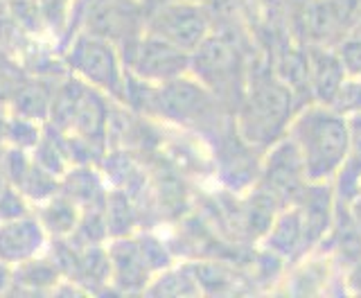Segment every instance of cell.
<instances>
[{
	"instance_id": "obj_29",
	"label": "cell",
	"mask_w": 361,
	"mask_h": 298,
	"mask_svg": "<svg viewBox=\"0 0 361 298\" xmlns=\"http://www.w3.org/2000/svg\"><path fill=\"white\" fill-rule=\"evenodd\" d=\"M353 34H355V37H359V39H361V18H359V23H357V28H355V32H353Z\"/></svg>"
},
{
	"instance_id": "obj_7",
	"label": "cell",
	"mask_w": 361,
	"mask_h": 298,
	"mask_svg": "<svg viewBox=\"0 0 361 298\" xmlns=\"http://www.w3.org/2000/svg\"><path fill=\"white\" fill-rule=\"evenodd\" d=\"M361 18V0H312L307 9V32L314 45L334 48L355 32Z\"/></svg>"
},
{
	"instance_id": "obj_26",
	"label": "cell",
	"mask_w": 361,
	"mask_h": 298,
	"mask_svg": "<svg viewBox=\"0 0 361 298\" xmlns=\"http://www.w3.org/2000/svg\"><path fill=\"white\" fill-rule=\"evenodd\" d=\"M25 68L20 64H7L0 66V107H9L11 97L16 93V86L20 84V79L25 77Z\"/></svg>"
},
{
	"instance_id": "obj_14",
	"label": "cell",
	"mask_w": 361,
	"mask_h": 298,
	"mask_svg": "<svg viewBox=\"0 0 361 298\" xmlns=\"http://www.w3.org/2000/svg\"><path fill=\"white\" fill-rule=\"evenodd\" d=\"M61 77H48V75H32L25 73L16 86V93L9 102V111L23 118H32L39 122H48L50 118V107H52V95L56 82Z\"/></svg>"
},
{
	"instance_id": "obj_21",
	"label": "cell",
	"mask_w": 361,
	"mask_h": 298,
	"mask_svg": "<svg viewBox=\"0 0 361 298\" xmlns=\"http://www.w3.org/2000/svg\"><path fill=\"white\" fill-rule=\"evenodd\" d=\"M45 131V122L32 120V118H23L16 113L9 111V120H7V136H5V145L7 147H16L23 152H34V147L39 145Z\"/></svg>"
},
{
	"instance_id": "obj_2",
	"label": "cell",
	"mask_w": 361,
	"mask_h": 298,
	"mask_svg": "<svg viewBox=\"0 0 361 298\" xmlns=\"http://www.w3.org/2000/svg\"><path fill=\"white\" fill-rule=\"evenodd\" d=\"M61 59L66 71L111 100L122 102L127 88V66H124L118 43L104 37L79 30L63 45Z\"/></svg>"
},
{
	"instance_id": "obj_17",
	"label": "cell",
	"mask_w": 361,
	"mask_h": 298,
	"mask_svg": "<svg viewBox=\"0 0 361 298\" xmlns=\"http://www.w3.org/2000/svg\"><path fill=\"white\" fill-rule=\"evenodd\" d=\"M61 280L63 273L59 265L54 262V258H45L43 254L14 265V290L54 292L61 285Z\"/></svg>"
},
{
	"instance_id": "obj_10",
	"label": "cell",
	"mask_w": 361,
	"mask_h": 298,
	"mask_svg": "<svg viewBox=\"0 0 361 298\" xmlns=\"http://www.w3.org/2000/svg\"><path fill=\"white\" fill-rule=\"evenodd\" d=\"M106 251L111 260V285L116 287V292L145 294L154 273L145 265L138 237H113L106 242Z\"/></svg>"
},
{
	"instance_id": "obj_15",
	"label": "cell",
	"mask_w": 361,
	"mask_h": 298,
	"mask_svg": "<svg viewBox=\"0 0 361 298\" xmlns=\"http://www.w3.org/2000/svg\"><path fill=\"white\" fill-rule=\"evenodd\" d=\"M32 213L37 215V220L41 222L50 239L73 237L79 226V220H82V208L71 197H66L61 190L52 194L50 199L41 201Z\"/></svg>"
},
{
	"instance_id": "obj_18",
	"label": "cell",
	"mask_w": 361,
	"mask_h": 298,
	"mask_svg": "<svg viewBox=\"0 0 361 298\" xmlns=\"http://www.w3.org/2000/svg\"><path fill=\"white\" fill-rule=\"evenodd\" d=\"M104 217H106L109 239L135 235V228H138V208L133 205L127 190L122 188L109 190Z\"/></svg>"
},
{
	"instance_id": "obj_1",
	"label": "cell",
	"mask_w": 361,
	"mask_h": 298,
	"mask_svg": "<svg viewBox=\"0 0 361 298\" xmlns=\"http://www.w3.org/2000/svg\"><path fill=\"white\" fill-rule=\"evenodd\" d=\"M287 136L298 149L310 183L334 181L350 149V118L332 107L314 105L291 120Z\"/></svg>"
},
{
	"instance_id": "obj_8",
	"label": "cell",
	"mask_w": 361,
	"mask_h": 298,
	"mask_svg": "<svg viewBox=\"0 0 361 298\" xmlns=\"http://www.w3.org/2000/svg\"><path fill=\"white\" fill-rule=\"evenodd\" d=\"M235 73L237 50L231 41L217 37L214 32L190 54V75L197 77L214 97L217 93H224V88L233 86Z\"/></svg>"
},
{
	"instance_id": "obj_19",
	"label": "cell",
	"mask_w": 361,
	"mask_h": 298,
	"mask_svg": "<svg viewBox=\"0 0 361 298\" xmlns=\"http://www.w3.org/2000/svg\"><path fill=\"white\" fill-rule=\"evenodd\" d=\"M302 244H307L302 217H300V210L293 205V210H285L276 222H271L267 246L274 249L280 256H291L293 251H298Z\"/></svg>"
},
{
	"instance_id": "obj_6",
	"label": "cell",
	"mask_w": 361,
	"mask_h": 298,
	"mask_svg": "<svg viewBox=\"0 0 361 298\" xmlns=\"http://www.w3.org/2000/svg\"><path fill=\"white\" fill-rule=\"evenodd\" d=\"M214 95L190 73L167 82L163 86H154L152 111L178 124H190L201 118H208Z\"/></svg>"
},
{
	"instance_id": "obj_24",
	"label": "cell",
	"mask_w": 361,
	"mask_h": 298,
	"mask_svg": "<svg viewBox=\"0 0 361 298\" xmlns=\"http://www.w3.org/2000/svg\"><path fill=\"white\" fill-rule=\"evenodd\" d=\"M138 246H140V254H142L147 269H149L154 276L165 271L167 267H172V262H174L172 254H169V249L161 242V239H156L154 235H142V237H138Z\"/></svg>"
},
{
	"instance_id": "obj_16",
	"label": "cell",
	"mask_w": 361,
	"mask_h": 298,
	"mask_svg": "<svg viewBox=\"0 0 361 298\" xmlns=\"http://www.w3.org/2000/svg\"><path fill=\"white\" fill-rule=\"evenodd\" d=\"M41 32L52 39L71 41L79 32L77 0H32Z\"/></svg>"
},
{
	"instance_id": "obj_22",
	"label": "cell",
	"mask_w": 361,
	"mask_h": 298,
	"mask_svg": "<svg viewBox=\"0 0 361 298\" xmlns=\"http://www.w3.org/2000/svg\"><path fill=\"white\" fill-rule=\"evenodd\" d=\"M59 181L61 179L52 177L50 172H45L43 167H39L32 160L27 174L23 177V181L18 183V192L27 199L30 205H39L41 201L50 199L52 194L59 192Z\"/></svg>"
},
{
	"instance_id": "obj_9",
	"label": "cell",
	"mask_w": 361,
	"mask_h": 298,
	"mask_svg": "<svg viewBox=\"0 0 361 298\" xmlns=\"http://www.w3.org/2000/svg\"><path fill=\"white\" fill-rule=\"evenodd\" d=\"M307 177H305L302 158L298 154L296 145L289 138H282L276 143L267 156L264 167V186L278 197V201L298 203L300 194L307 188Z\"/></svg>"
},
{
	"instance_id": "obj_31",
	"label": "cell",
	"mask_w": 361,
	"mask_h": 298,
	"mask_svg": "<svg viewBox=\"0 0 361 298\" xmlns=\"http://www.w3.org/2000/svg\"><path fill=\"white\" fill-rule=\"evenodd\" d=\"M9 3H14V0H5V5H9Z\"/></svg>"
},
{
	"instance_id": "obj_3",
	"label": "cell",
	"mask_w": 361,
	"mask_h": 298,
	"mask_svg": "<svg viewBox=\"0 0 361 298\" xmlns=\"http://www.w3.org/2000/svg\"><path fill=\"white\" fill-rule=\"evenodd\" d=\"M291 90L278 79H251L240 113V133L248 143L269 145L291 124Z\"/></svg>"
},
{
	"instance_id": "obj_27",
	"label": "cell",
	"mask_w": 361,
	"mask_h": 298,
	"mask_svg": "<svg viewBox=\"0 0 361 298\" xmlns=\"http://www.w3.org/2000/svg\"><path fill=\"white\" fill-rule=\"evenodd\" d=\"M11 290H14V265L0 260V296L11 294Z\"/></svg>"
},
{
	"instance_id": "obj_5",
	"label": "cell",
	"mask_w": 361,
	"mask_h": 298,
	"mask_svg": "<svg viewBox=\"0 0 361 298\" xmlns=\"http://www.w3.org/2000/svg\"><path fill=\"white\" fill-rule=\"evenodd\" d=\"M145 30L192 54L212 34V16L195 0H172L145 20Z\"/></svg>"
},
{
	"instance_id": "obj_30",
	"label": "cell",
	"mask_w": 361,
	"mask_h": 298,
	"mask_svg": "<svg viewBox=\"0 0 361 298\" xmlns=\"http://www.w3.org/2000/svg\"><path fill=\"white\" fill-rule=\"evenodd\" d=\"M7 14V5H5V0H0V16Z\"/></svg>"
},
{
	"instance_id": "obj_12",
	"label": "cell",
	"mask_w": 361,
	"mask_h": 298,
	"mask_svg": "<svg viewBox=\"0 0 361 298\" xmlns=\"http://www.w3.org/2000/svg\"><path fill=\"white\" fill-rule=\"evenodd\" d=\"M345 71L334 48H323V45H314L307 54V84L314 93L316 105L330 107L338 88L345 82Z\"/></svg>"
},
{
	"instance_id": "obj_11",
	"label": "cell",
	"mask_w": 361,
	"mask_h": 298,
	"mask_svg": "<svg viewBox=\"0 0 361 298\" xmlns=\"http://www.w3.org/2000/svg\"><path fill=\"white\" fill-rule=\"evenodd\" d=\"M48 233L34 213L5 220L0 222V260L18 265L34 256H41L48 249Z\"/></svg>"
},
{
	"instance_id": "obj_13",
	"label": "cell",
	"mask_w": 361,
	"mask_h": 298,
	"mask_svg": "<svg viewBox=\"0 0 361 298\" xmlns=\"http://www.w3.org/2000/svg\"><path fill=\"white\" fill-rule=\"evenodd\" d=\"M59 190L71 197L79 208H104L109 197V183L97 165L77 163L59 181Z\"/></svg>"
},
{
	"instance_id": "obj_23",
	"label": "cell",
	"mask_w": 361,
	"mask_h": 298,
	"mask_svg": "<svg viewBox=\"0 0 361 298\" xmlns=\"http://www.w3.org/2000/svg\"><path fill=\"white\" fill-rule=\"evenodd\" d=\"M330 107L345 118L361 116V79L345 77V82L338 88Z\"/></svg>"
},
{
	"instance_id": "obj_25",
	"label": "cell",
	"mask_w": 361,
	"mask_h": 298,
	"mask_svg": "<svg viewBox=\"0 0 361 298\" xmlns=\"http://www.w3.org/2000/svg\"><path fill=\"white\" fill-rule=\"evenodd\" d=\"M334 52L338 56V61H341L345 75L361 79V39L350 34V37L334 45Z\"/></svg>"
},
{
	"instance_id": "obj_4",
	"label": "cell",
	"mask_w": 361,
	"mask_h": 298,
	"mask_svg": "<svg viewBox=\"0 0 361 298\" xmlns=\"http://www.w3.org/2000/svg\"><path fill=\"white\" fill-rule=\"evenodd\" d=\"M124 66H127V73L140 82L163 86L190 73V52L142 30L140 37L129 43Z\"/></svg>"
},
{
	"instance_id": "obj_20",
	"label": "cell",
	"mask_w": 361,
	"mask_h": 298,
	"mask_svg": "<svg viewBox=\"0 0 361 298\" xmlns=\"http://www.w3.org/2000/svg\"><path fill=\"white\" fill-rule=\"evenodd\" d=\"M199 292L201 287L195 278L192 267H183V269L167 267L165 271L156 273L149 282V287L145 290V294H149V296H192Z\"/></svg>"
},
{
	"instance_id": "obj_28",
	"label": "cell",
	"mask_w": 361,
	"mask_h": 298,
	"mask_svg": "<svg viewBox=\"0 0 361 298\" xmlns=\"http://www.w3.org/2000/svg\"><path fill=\"white\" fill-rule=\"evenodd\" d=\"M7 120H9V109L0 107V149L5 147V136H7Z\"/></svg>"
}]
</instances>
